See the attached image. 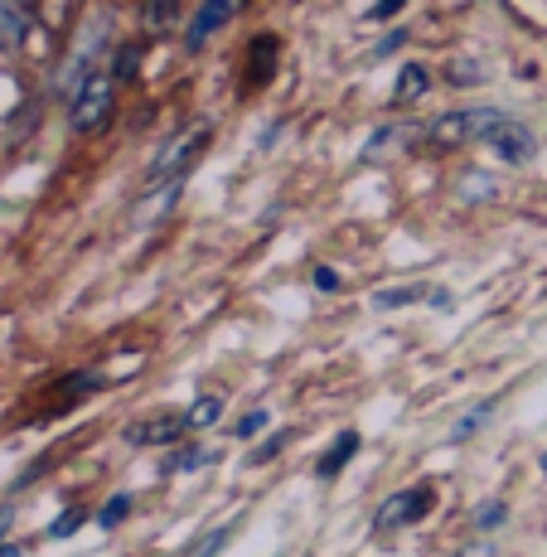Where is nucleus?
I'll list each match as a JSON object with an SVG mask.
<instances>
[{
  "label": "nucleus",
  "mask_w": 547,
  "mask_h": 557,
  "mask_svg": "<svg viewBox=\"0 0 547 557\" xmlns=\"http://www.w3.org/2000/svg\"><path fill=\"white\" fill-rule=\"evenodd\" d=\"M266 422H272V412H262V407H257V412H248V417H243V422L233 426V432H238V436H257V432H262Z\"/></svg>",
  "instance_id": "obj_18"
},
{
  "label": "nucleus",
  "mask_w": 547,
  "mask_h": 557,
  "mask_svg": "<svg viewBox=\"0 0 547 557\" xmlns=\"http://www.w3.org/2000/svg\"><path fill=\"white\" fill-rule=\"evenodd\" d=\"M489 417H495V398H489V403H480V407H475V412H470V417H460V422L450 426V442H465V436H475L480 426L489 422Z\"/></svg>",
  "instance_id": "obj_12"
},
{
  "label": "nucleus",
  "mask_w": 547,
  "mask_h": 557,
  "mask_svg": "<svg viewBox=\"0 0 547 557\" xmlns=\"http://www.w3.org/2000/svg\"><path fill=\"white\" fill-rule=\"evenodd\" d=\"M402 5H407V0H378V5H373L369 15H373V20H383V15H393V10H402Z\"/></svg>",
  "instance_id": "obj_24"
},
{
  "label": "nucleus",
  "mask_w": 547,
  "mask_h": 557,
  "mask_svg": "<svg viewBox=\"0 0 547 557\" xmlns=\"http://www.w3.org/2000/svg\"><path fill=\"white\" fill-rule=\"evenodd\" d=\"M0 557H25V548H15V543H0Z\"/></svg>",
  "instance_id": "obj_26"
},
{
  "label": "nucleus",
  "mask_w": 547,
  "mask_h": 557,
  "mask_svg": "<svg viewBox=\"0 0 547 557\" xmlns=\"http://www.w3.org/2000/svg\"><path fill=\"white\" fill-rule=\"evenodd\" d=\"M219 417H223V398H213V393H209V398H199V403L185 412V426H195V432H203V426H213Z\"/></svg>",
  "instance_id": "obj_11"
},
{
  "label": "nucleus",
  "mask_w": 547,
  "mask_h": 557,
  "mask_svg": "<svg viewBox=\"0 0 547 557\" xmlns=\"http://www.w3.org/2000/svg\"><path fill=\"white\" fill-rule=\"evenodd\" d=\"M315 286H320V292H335V286H339V276L330 272V267H320V272H315Z\"/></svg>",
  "instance_id": "obj_23"
},
{
  "label": "nucleus",
  "mask_w": 547,
  "mask_h": 557,
  "mask_svg": "<svg viewBox=\"0 0 547 557\" xmlns=\"http://www.w3.org/2000/svg\"><path fill=\"white\" fill-rule=\"evenodd\" d=\"M504 519H509V509H504L499 499H489V505H480V509H475V529H485V533H489V529H499Z\"/></svg>",
  "instance_id": "obj_16"
},
{
  "label": "nucleus",
  "mask_w": 547,
  "mask_h": 557,
  "mask_svg": "<svg viewBox=\"0 0 547 557\" xmlns=\"http://www.w3.org/2000/svg\"><path fill=\"white\" fill-rule=\"evenodd\" d=\"M353 451H359V432H339L335 446H330V456H320L315 475H320V480H335L339 470H345V460H353Z\"/></svg>",
  "instance_id": "obj_8"
},
{
  "label": "nucleus",
  "mask_w": 547,
  "mask_h": 557,
  "mask_svg": "<svg viewBox=\"0 0 547 557\" xmlns=\"http://www.w3.org/2000/svg\"><path fill=\"white\" fill-rule=\"evenodd\" d=\"M223 543H228V529H209V533H203V539H199V543H195V548H189L185 557H213V553L223 548Z\"/></svg>",
  "instance_id": "obj_17"
},
{
  "label": "nucleus",
  "mask_w": 547,
  "mask_h": 557,
  "mask_svg": "<svg viewBox=\"0 0 547 557\" xmlns=\"http://www.w3.org/2000/svg\"><path fill=\"white\" fill-rule=\"evenodd\" d=\"M422 296H436V292H426V286H393V292H378V296H373V306H378V310H398V306L422 301Z\"/></svg>",
  "instance_id": "obj_10"
},
{
  "label": "nucleus",
  "mask_w": 547,
  "mask_h": 557,
  "mask_svg": "<svg viewBox=\"0 0 547 557\" xmlns=\"http://www.w3.org/2000/svg\"><path fill=\"white\" fill-rule=\"evenodd\" d=\"M509 122L495 107H465V112H446L432 122L436 146H470V141H495V132Z\"/></svg>",
  "instance_id": "obj_1"
},
{
  "label": "nucleus",
  "mask_w": 547,
  "mask_h": 557,
  "mask_svg": "<svg viewBox=\"0 0 547 557\" xmlns=\"http://www.w3.org/2000/svg\"><path fill=\"white\" fill-rule=\"evenodd\" d=\"M286 442H291V432H282V436H272V442H262V446H257V451H252V466H262V460H272V456H282V446Z\"/></svg>",
  "instance_id": "obj_19"
},
{
  "label": "nucleus",
  "mask_w": 547,
  "mask_h": 557,
  "mask_svg": "<svg viewBox=\"0 0 547 557\" xmlns=\"http://www.w3.org/2000/svg\"><path fill=\"white\" fill-rule=\"evenodd\" d=\"M489 146H495V151H499L504 160H509V165H523V160H533V156H538V136H533L523 122H513V116L499 126V132H495V141H489Z\"/></svg>",
  "instance_id": "obj_5"
},
{
  "label": "nucleus",
  "mask_w": 547,
  "mask_h": 557,
  "mask_svg": "<svg viewBox=\"0 0 547 557\" xmlns=\"http://www.w3.org/2000/svg\"><path fill=\"white\" fill-rule=\"evenodd\" d=\"M213 460V451H203V446H195V451H185L175 460V470H195V466H209Z\"/></svg>",
  "instance_id": "obj_20"
},
{
  "label": "nucleus",
  "mask_w": 547,
  "mask_h": 557,
  "mask_svg": "<svg viewBox=\"0 0 547 557\" xmlns=\"http://www.w3.org/2000/svg\"><path fill=\"white\" fill-rule=\"evenodd\" d=\"M10 519H15V509H0V543H5V533H10Z\"/></svg>",
  "instance_id": "obj_25"
},
{
  "label": "nucleus",
  "mask_w": 547,
  "mask_h": 557,
  "mask_svg": "<svg viewBox=\"0 0 547 557\" xmlns=\"http://www.w3.org/2000/svg\"><path fill=\"white\" fill-rule=\"evenodd\" d=\"M456 557H499V553H495V543H470V548H460Z\"/></svg>",
  "instance_id": "obj_21"
},
{
  "label": "nucleus",
  "mask_w": 547,
  "mask_h": 557,
  "mask_svg": "<svg viewBox=\"0 0 547 557\" xmlns=\"http://www.w3.org/2000/svg\"><path fill=\"white\" fill-rule=\"evenodd\" d=\"M543 470H547V456H543Z\"/></svg>",
  "instance_id": "obj_27"
},
{
  "label": "nucleus",
  "mask_w": 547,
  "mask_h": 557,
  "mask_svg": "<svg viewBox=\"0 0 547 557\" xmlns=\"http://www.w3.org/2000/svg\"><path fill=\"white\" fill-rule=\"evenodd\" d=\"M25 39V15L10 5H0V49H15Z\"/></svg>",
  "instance_id": "obj_13"
},
{
  "label": "nucleus",
  "mask_w": 547,
  "mask_h": 557,
  "mask_svg": "<svg viewBox=\"0 0 547 557\" xmlns=\"http://www.w3.org/2000/svg\"><path fill=\"white\" fill-rule=\"evenodd\" d=\"M126 513H132V495H116V499H107V505H102L98 523H102V529H112V523H122Z\"/></svg>",
  "instance_id": "obj_15"
},
{
  "label": "nucleus",
  "mask_w": 547,
  "mask_h": 557,
  "mask_svg": "<svg viewBox=\"0 0 547 557\" xmlns=\"http://www.w3.org/2000/svg\"><path fill=\"white\" fill-rule=\"evenodd\" d=\"M233 10H238V0H203V5L195 10V25H189V49L209 45V39L219 35L223 25H228Z\"/></svg>",
  "instance_id": "obj_6"
},
{
  "label": "nucleus",
  "mask_w": 547,
  "mask_h": 557,
  "mask_svg": "<svg viewBox=\"0 0 547 557\" xmlns=\"http://www.w3.org/2000/svg\"><path fill=\"white\" fill-rule=\"evenodd\" d=\"M480 78H485V73H480V69H460V63H456V69H450V83H480Z\"/></svg>",
  "instance_id": "obj_22"
},
{
  "label": "nucleus",
  "mask_w": 547,
  "mask_h": 557,
  "mask_svg": "<svg viewBox=\"0 0 547 557\" xmlns=\"http://www.w3.org/2000/svg\"><path fill=\"white\" fill-rule=\"evenodd\" d=\"M185 436V417H150V422L126 426V442L132 446H170Z\"/></svg>",
  "instance_id": "obj_7"
},
{
  "label": "nucleus",
  "mask_w": 547,
  "mask_h": 557,
  "mask_svg": "<svg viewBox=\"0 0 547 557\" xmlns=\"http://www.w3.org/2000/svg\"><path fill=\"white\" fill-rule=\"evenodd\" d=\"M78 529H83V509H63L59 519L49 523V539H73Z\"/></svg>",
  "instance_id": "obj_14"
},
{
  "label": "nucleus",
  "mask_w": 547,
  "mask_h": 557,
  "mask_svg": "<svg viewBox=\"0 0 547 557\" xmlns=\"http://www.w3.org/2000/svg\"><path fill=\"white\" fill-rule=\"evenodd\" d=\"M432 509H436V490L432 485H412V490H398V495L378 509V519H373V523H378L383 533H388V529H407V523L426 519Z\"/></svg>",
  "instance_id": "obj_4"
},
{
  "label": "nucleus",
  "mask_w": 547,
  "mask_h": 557,
  "mask_svg": "<svg viewBox=\"0 0 547 557\" xmlns=\"http://www.w3.org/2000/svg\"><path fill=\"white\" fill-rule=\"evenodd\" d=\"M203 146H209V126L203 122L189 126V132H179V136H170V141L160 146L156 165H150V180H156V185H175V180L203 156Z\"/></svg>",
  "instance_id": "obj_2"
},
{
  "label": "nucleus",
  "mask_w": 547,
  "mask_h": 557,
  "mask_svg": "<svg viewBox=\"0 0 547 557\" xmlns=\"http://www.w3.org/2000/svg\"><path fill=\"white\" fill-rule=\"evenodd\" d=\"M426 88H432V73H426L422 63H407V69H402V78H398V102L422 98Z\"/></svg>",
  "instance_id": "obj_9"
},
{
  "label": "nucleus",
  "mask_w": 547,
  "mask_h": 557,
  "mask_svg": "<svg viewBox=\"0 0 547 557\" xmlns=\"http://www.w3.org/2000/svg\"><path fill=\"white\" fill-rule=\"evenodd\" d=\"M112 98H116V88H112V78H107V73L83 78V88L73 92V107H69L73 126H78V132H98L107 116H112Z\"/></svg>",
  "instance_id": "obj_3"
}]
</instances>
